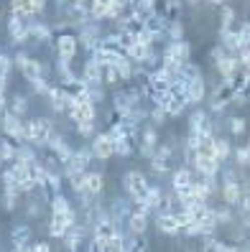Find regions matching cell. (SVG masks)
<instances>
[{
    "label": "cell",
    "mask_w": 250,
    "mask_h": 252,
    "mask_svg": "<svg viewBox=\"0 0 250 252\" xmlns=\"http://www.w3.org/2000/svg\"><path fill=\"white\" fill-rule=\"evenodd\" d=\"M54 130V120L51 117H34V120L23 123V143L34 145V148H43Z\"/></svg>",
    "instance_id": "6da1fadb"
},
{
    "label": "cell",
    "mask_w": 250,
    "mask_h": 252,
    "mask_svg": "<svg viewBox=\"0 0 250 252\" xmlns=\"http://www.w3.org/2000/svg\"><path fill=\"white\" fill-rule=\"evenodd\" d=\"M13 69H18L21 77L26 82H34L38 77H46V64L38 62V59H31L26 51H18L16 56H13Z\"/></svg>",
    "instance_id": "7a4b0ae2"
},
{
    "label": "cell",
    "mask_w": 250,
    "mask_h": 252,
    "mask_svg": "<svg viewBox=\"0 0 250 252\" xmlns=\"http://www.w3.org/2000/svg\"><path fill=\"white\" fill-rule=\"evenodd\" d=\"M123 189H125V194L130 196V204H138L143 196H145V189H148V179L141 173V171H128L123 176Z\"/></svg>",
    "instance_id": "3957f363"
},
{
    "label": "cell",
    "mask_w": 250,
    "mask_h": 252,
    "mask_svg": "<svg viewBox=\"0 0 250 252\" xmlns=\"http://www.w3.org/2000/svg\"><path fill=\"white\" fill-rule=\"evenodd\" d=\"M54 49H56V59H64V62H74L79 54V41L74 33H59L54 38Z\"/></svg>",
    "instance_id": "277c9868"
},
{
    "label": "cell",
    "mask_w": 250,
    "mask_h": 252,
    "mask_svg": "<svg viewBox=\"0 0 250 252\" xmlns=\"http://www.w3.org/2000/svg\"><path fill=\"white\" fill-rule=\"evenodd\" d=\"M0 127H3V135L10 138L13 143H23V120L16 117L13 112H3L0 115Z\"/></svg>",
    "instance_id": "5b68a950"
},
{
    "label": "cell",
    "mask_w": 250,
    "mask_h": 252,
    "mask_svg": "<svg viewBox=\"0 0 250 252\" xmlns=\"http://www.w3.org/2000/svg\"><path fill=\"white\" fill-rule=\"evenodd\" d=\"M90 151H92L95 160H107V158L115 156L112 140H110L107 132H95V135H92V143H90Z\"/></svg>",
    "instance_id": "8992f818"
},
{
    "label": "cell",
    "mask_w": 250,
    "mask_h": 252,
    "mask_svg": "<svg viewBox=\"0 0 250 252\" xmlns=\"http://www.w3.org/2000/svg\"><path fill=\"white\" fill-rule=\"evenodd\" d=\"M192 171H194V176H219L222 173V163L210 156H194Z\"/></svg>",
    "instance_id": "52a82bcc"
},
{
    "label": "cell",
    "mask_w": 250,
    "mask_h": 252,
    "mask_svg": "<svg viewBox=\"0 0 250 252\" xmlns=\"http://www.w3.org/2000/svg\"><path fill=\"white\" fill-rule=\"evenodd\" d=\"M28 41H36V43H54L51 36V26L36 21V18H28Z\"/></svg>",
    "instance_id": "ba28073f"
},
{
    "label": "cell",
    "mask_w": 250,
    "mask_h": 252,
    "mask_svg": "<svg viewBox=\"0 0 250 252\" xmlns=\"http://www.w3.org/2000/svg\"><path fill=\"white\" fill-rule=\"evenodd\" d=\"M243 194H248V189H243V181H222L219 186V196H222L225 206H238Z\"/></svg>",
    "instance_id": "9c48e42d"
},
{
    "label": "cell",
    "mask_w": 250,
    "mask_h": 252,
    "mask_svg": "<svg viewBox=\"0 0 250 252\" xmlns=\"http://www.w3.org/2000/svg\"><path fill=\"white\" fill-rule=\"evenodd\" d=\"M8 36L16 46H23L28 43V21L26 18H18V16H10L8 21Z\"/></svg>",
    "instance_id": "30bf717a"
},
{
    "label": "cell",
    "mask_w": 250,
    "mask_h": 252,
    "mask_svg": "<svg viewBox=\"0 0 250 252\" xmlns=\"http://www.w3.org/2000/svg\"><path fill=\"white\" fill-rule=\"evenodd\" d=\"M87 87H95V84H102V66L95 62V59L90 56L84 62V66H82V77H79Z\"/></svg>",
    "instance_id": "8fae6325"
},
{
    "label": "cell",
    "mask_w": 250,
    "mask_h": 252,
    "mask_svg": "<svg viewBox=\"0 0 250 252\" xmlns=\"http://www.w3.org/2000/svg\"><path fill=\"white\" fill-rule=\"evenodd\" d=\"M156 227L166 237H174V234L181 232V224H179V219H176V214H156Z\"/></svg>",
    "instance_id": "7c38bea8"
},
{
    "label": "cell",
    "mask_w": 250,
    "mask_h": 252,
    "mask_svg": "<svg viewBox=\"0 0 250 252\" xmlns=\"http://www.w3.org/2000/svg\"><path fill=\"white\" fill-rule=\"evenodd\" d=\"M186 97H189V105H199V102L207 97V82H204V77L192 79L186 84Z\"/></svg>",
    "instance_id": "4fadbf2b"
},
{
    "label": "cell",
    "mask_w": 250,
    "mask_h": 252,
    "mask_svg": "<svg viewBox=\"0 0 250 252\" xmlns=\"http://www.w3.org/2000/svg\"><path fill=\"white\" fill-rule=\"evenodd\" d=\"M192 181H194V171L189 166H179L174 171V176H171V191H179V189L189 186Z\"/></svg>",
    "instance_id": "5bb4252c"
},
{
    "label": "cell",
    "mask_w": 250,
    "mask_h": 252,
    "mask_svg": "<svg viewBox=\"0 0 250 252\" xmlns=\"http://www.w3.org/2000/svg\"><path fill=\"white\" fill-rule=\"evenodd\" d=\"M214 69H217V74H219L222 79H230L232 74L243 71V69H240V64H238V59H235V56H230V54H227L225 59H219V62L214 64Z\"/></svg>",
    "instance_id": "9a60e30c"
},
{
    "label": "cell",
    "mask_w": 250,
    "mask_h": 252,
    "mask_svg": "<svg viewBox=\"0 0 250 252\" xmlns=\"http://www.w3.org/2000/svg\"><path fill=\"white\" fill-rule=\"evenodd\" d=\"M145 229H148V214L130 212L128 214V232L130 234H145Z\"/></svg>",
    "instance_id": "2e32d148"
},
{
    "label": "cell",
    "mask_w": 250,
    "mask_h": 252,
    "mask_svg": "<svg viewBox=\"0 0 250 252\" xmlns=\"http://www.w3.org/2000/svg\"><path fill=\"white\" fill-rule=\"evenodd\" d=\"M112 69L117 71V77H120V82H130L133 79V74H136V64L130 62V59L123 54L120 59H117V62L112 64Z\"/></svg>",
    "instance_id": "e0dca14e"
},
{
    "label": "cell",
    "mask_w": 250,
    "mask_h": 252,
    "mask_svg": "<svg viewBox=\"0 0 250 252\" xmlns=\"http://www.w3.org/2000/svg\"><path fill=\"white\" fill-rule=\"evenodd\" d=\"M49 209H51V214H69L74 206H71V201L59 191V194H54L51 196V201H49Z\"/></svg>",
    "instance_id": "ac0fdd59"
},
{
    "label": "cell",
    "mask_w": 250,
    "mask_h": 252,
    "mask_svg": "<svg viewBox=\"0 0 250 252\" xmlns=\"http://www.w3.org/2000/svg\"><path fill=\"white\" fill-rule=\"evenodd\" d=\"M230 153H232V145H230V140L217 135V138H214V148H212V156H214V160L225 163V160L230 158Z\"/></svg>",
    "instance_id": "d6986e66"
},
{
    "label": "cell",
    "mask_w": 250,
    "mask_h": 252,
    "mask_svg": "<svg viewBox=\"0 0 250 252\" xmlns=\"http://www.w3.org/2000/svg\"><path fill=\"white\" fill-rule=\"evenodd\" d=\"M16 148L18 143H13L10 138H0V160H3V166L5 163H13V158H16Z\"/></svg>",
    "instance_id": "ffe728a7"
},
{
    "label": "cell",
    "mask_w": 250,
    "mask_h": 252,
    "mask_svg": "<svg viewBox=\"0 0 250 252\" xmlns=\"http://www.w3.org/2000/svg\"><path fill=\"white\" fill-rule=\"evenodd\" d=\"M10 242L13 245H28L31 242V227L28 224H16L10 229Z\"/></svg>",
    "instance_id": "44dd1931"
},
{
    "label": "cell",
    "mask_w": 250,
    "mask_h": 252,
    "mask_svg": "<svg viewBox=\"0 0 250 252\" xmlns=\"http://www.w3.org/2000/svg\"><path fill=\"white\" fill-rule=\"evenodd\" d=\"M148 242L143 234H125V252H145Z\"/></svg>",
    "instance_id": "7402d4cb"
},
{
    "label": "cell",
    "mask_w": 250,
    "mask_h": 252,
    "mask_svg": "<svg viewBox=\"0 0 250 252\" xmlns=\"http://www.w3.org/2000/svg\"><path fill=\"white\" fill-rule=\"evenodd\" d=\"M8 112H13L16 117H23V115L28 112V99H26L23 94H13V97L8 99Z\"/></svg>",
    "instance_id": "603a6c76"
},
{
    "label": "cell",
    "mask_w": 250,
    "mask_h": 252,
    "mask_svg": "<svg viewBox=\"0 0 250 252\" xmlns=\"http://www.w3.org/2000/svg\"><path fill=\"white\" fill-rule=\"evenodd\" d=\"M18 196H21V191H18L16 186L3 189V209H5V212L18 209Z\"/></svg>",
    "instance_id": "cb8c5ba5"
},
{
    "label": "cell",
    "mask_w": 250,
    "mask_h": 252,
    "mask_svg": "<svg viewBox=\"0 0 250 252\" xmlns=\"http://www.w3.org/2000/svg\"><path fill=\"white\" fill-rule=\"evenodd\" d=\"M184 23L181 21H171V23H166V33H164V38H169V41H184Z\"/></svg>",
    "instance_id": "d4e9b609"
},
{
    "label": "cell",
    "mask_w": 250,
    "mask_h": 252,
    "mask_svg": "<svg viewBox=\"0 0 250 252\" xmlns=\"http://www.w3.org/2000/svg\"><path fill=\"white\" fill-rule=\"evenodd\" d=\"M210 120V115L204 112L202 107H197L194 112H192V117H189V132H199L202 130V125Z\"/></svg>",
    "instance_id": "484cf974"
},
{
    "label": "cell",
    "mask_w": 250,
    "mask_h": 252,
    "mask_svg": "<svg viewBox=\"0 0 250 252\" xmlns=\"http://www.w3.org/2000/svg\"><path fill=\"white\" fill-rule=\"evenodd\" d=\"M84 94H87V99H90L95 107H97V105H102V99H105V90H102V84L87 87V90H84Z\"/></svg>",
    "instance_id": "4316f807"
},
{
    "label": "cell",
    "mask_w": 250,
    "mask_h": 252,
    "mask_svg": "<svg viewBox=\"0 0 250 252\" xmlns=\"http://www.w3.org/2000/svg\"><path fill=\"white\" fill-rule=\"evenodd\" d=\"M219 8H222V21H219V31H225V28H232V23H235V8L227 5V3H222Z\"/></svg>",
    "instance_id": "83f0119b"
},
{
    "label": "cell",
    "mask_w": 250,
    "mask_h": 252,
    "mask_svg": "<svg viewBox=\"0 0 250 252\" xmlns=\"http://www.w3.org/2000/svg\"><path fill=\"white\" fill-rule=\"evenodd\" d=\"M212 214H214V221H217V227L219 224H230L232 221V212H230V206H212Z\"/></svg>",
    "instance_id": "f1b7e54d"
},
{
    "label": "cell",
    "mask_w": 250,
    "mask_h": 252,
    "mask_svg": "<svg viewBox=\"0 0 250 252\" xmlns=\"http://www.w3.org/2000/svg\"><path fill=\"white\" fill-rule=\"evenodd\" d=\"M235 160H238V168H248V163H250V148L248 145L235 148Z\"/></svg>",
    "instance_id": "f546056e"
},
{
    "label": "cell",
    "mask_w": 250,
    "mask_h": 252,
    "mask_svg": "<svg viewBox=\"0 0 250 252\" xmlns=\"http://www.w3.org/2000/svg\"><path fill=\"white\" fill-rule=\"evenodd\" d=\"M74 130H77V135H82V138H92L95 132H97V127H95V120L77 123V125H74Z\"/></svg>",
    "instance_id": "4dcf8cb0"
},
{
    "label": "cell",
    "mask_w": 250,
    "mask_h": 252,
    "mask_svg": "<svg viewBox=\"0 0 250 252\" xmlns=\"http://www.w3.org/2000/svg\"><path fill=\"white\" fill-rule=\"evenodd\" d=\"M202 252H225V242L217 240V237H207V242L202 245Z\"/></svg>",
    "instance_id": "1f68e13d"
},
{
    "label": "cell",
    "mask_w": 250,
    "mask_h": 252,
    "mask_svg": "<svg viewBox=\"0 0 250 252\" xmlns=\"http://www.w3.org/2000/svg\"><path fill=\"white\" fill-rule=\"evenodd\" d=\"M10 71H13V59L0 51V79H8Z\"/></svg>",
    "instance_id": "d6a6232c"
},
{
    "label": "cell",
    "mask_w": 250,
    "mask_h": 252,
    "mask_svg": "<svg viewBox=\"0 0 250 252\" xmlns=\"http://www.w3.org/2000/svg\"><path fill=\"white\" fill-rule=\"evenodd\" d=\"M151 173H156V176H164V173H169V160H164V158H151Z\"/></svg>",
    "instance_id": "836d02e7"
},
{
    "label": "cell",
    "mask_w": 250,
    "mask_h": 252,
    "mask_svg": "<svg viewBox=\"0 0 250 252\" xmlns=\"http://www.w3.org/2000/svg\"><path fill=\"white\" fill-rule=\"evenodd\" d=\"M31 84V90L36 92V94H43L46 97V92H49V87H51V82L46 79V77H38V79H34V82H28Z\"/></svg>",
    "instance_id": "e575fe53"
},
{
    "label": "cell",
    "mask_w": 250,
    "mask_h": 252,
    "mask_svg": "<svg viewBox=\"0 0 250 252\" xmlns=\"http://www.w3.org/2000/svg\"><path fill=\"white\" fill-rule=\"evenodd\" d=\"M148 117H151V123H153L156 127H158V125H164V123L169 120V115H166L164 110H161V107H156V105H153V110L148 112Z\"/></svg>",
    "instance_id": "d590c367"
},
{
    "label": "cell",
    "mask_w": 250,
    "mask_h": 252,
    "mask_svg": "<svg viewBox=\"0 0 250 252\" xmlns=\"http://www.w3.org/2000/svg\"><path fill=\"white\" fill-rule=\"evenodd\" d=\"M41 206H43V201H36V199H31V201L26 204V214L31 217V219L41 217V214H43V209H41Z\"/></svg>",
    "instance_id": "8d00e7d4"
},
{
    "label": "cell",
    "mask_w": 250,
    "mask_h": 252,
    "mask_svg": "<svg viewBox=\"0 0 250 252\" xmlns=\"http://www.w3.org/2000/svg\"><path fill=\"white\" fill-rule=\"evenodd\" d=\"M245 130H248V123L243 120V117H232L230 120V132L232 135H243Z\"/></svg>",
    "instance_id": "74e56055"
},
{
    "label": "cell",
    "mask_w": 250,
    "mask_h": 252,
    "mask_svg": "<svg viewBox=\"0 0 250 252\" xmlns=\"http://www.w3.org/2000/svg\"><path fill=\"white\" fill-rule=\"evenodd\" d=\"M235 31H238V36H240V41H243V46H250V23L243 21L238 28H235Z\"/></svg>",
    "instance_id": "f35d334b"
},
{
    "label": "cell",
    "mask_w": 250,
    "mask_h": 252,
    "mask_svg": "<svg viewBox=\"0 0 250 252\" xmlns=\"http://www.w3.org/2000/svg\"><path fill=\"white\" fill-rule=\"evenodd\" d=\"M225 56H227V51H225L222 46H212V49H210V59H212V64H217L219 59H225Z\"/></svg>",
    "instance_id": "ab89813d"
},
{
    "label": "cell",
    "mask_w": 250,
    "mask_h": 252,
    "mask_svg": "<svg viewBox=\"0 0 250 252\" xmlns=\"http://www.w3.org/2000/svg\"><path fill=\"white\" fill-rule=\"evenodd\" d=\"M31 10H34V16H41L46 10V0H31Z\"/></svg>",
    "instance_id": "60d3db41"
},
{
    "label": "cell",
    "mask_w": 250,
    "mask_h": 252,
    "mask_svg": "<svg viewBox=\"0 0 250 252\" xmlns=\"http://www.w3.org/2000/svg\"><path fill=\"white\" fill-rule=\"evenodd\" d=\"M31 247H34V252H51V245L49 242H36Z\"/></svg>",
    "instance_id": "b9f144b4"
},
{
    "label": "cell",
    "mask_w": 250,
    "mask_h": 252,
    "mask_svg": "<svg viewBox=\"0 0 250 252\" xmlns=\"http://www.w3.org/2000/svg\"><path fill=\"white\" fill-rule=\"evenodd\" d=\"M10 252H34V247L31 245H13Z\"/></svg>",
    "instance_id": "7bdbcfd3"
},
{
    "label": "cell",
    "mask_w": 250,
    "mask_h": 252,
    "mask_svg": "<svg viewBox=\"0 0 250 252\" xmlns=\"http://www.w3.org/2000/svg\"><path fill=\"white\" fill-rule=\"evenodd\" d=\"M225 252H243V247H240V245H227V242H225Z\"/></svg>",
    "instance_id": "ee69618b"
},
{
    "label": "cell",
    "mask_w": 250,
    "mask_h": 252,
    "mask_svg": "<svg viewBox=\"0 0 250 252\" xmlns=\"http://www.w3.org/2000/svg\"><path fill=\"white\" fill-rule=\"evenodd\" d=\"M0 21H3V10H0Z\"/></svg>",
    "instance_id": "f6af8a7d"
},
{
    "label": "cell",
    "mask_w": 250,
    "mask_h": 252,
    "mask_svg": "<svg viewBox=\"0 0 250 252\" xmlns=\"http://www.w3.org/2000/svg\"><path fill=\"white\" fill-rule=\"evenodd\" d=\"M120 252H125V250H120Z\"/></svg>",
    "instance_id": "bcb514c9"
}]
</instances>
